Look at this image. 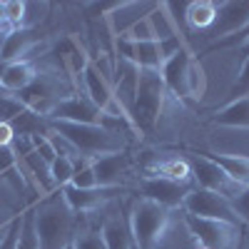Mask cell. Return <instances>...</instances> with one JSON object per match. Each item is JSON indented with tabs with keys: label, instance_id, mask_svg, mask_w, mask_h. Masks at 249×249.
<instances>
[{
	"label": "cell",
	"instance_id": "cell-43",
	"mask_svg": "<svg viewBox=\"0 0 249 249\" xmlns=\"http://www.w3.org/2000/svg\"><path fill=\"white\" fill-rule=\"evenodd\" d=\"M65 249H75V247H72V244H70V247H65Z\"/></svg>",
	"mask_w": 249,
	"mask_h": 249
},
{
	"label": "cell",
	"instance_id": "cell-32",
	"mask_svg": "<svg viewBox=\"0 0 249 249\" xmlns=\"http://www.w3.org/2000/svg\"><path fill=\"white\" fill-rule=\"evenodd\" d=\"M20 227H23V212H18V214L8 222V230H5L3 239H0V249H18Z\"/></svg>",
	"mask_w": 249,
	"mask_h": 249
},
{
	"label": "cell",
	"instance_id": "cell-27",
	"mask_svg": "<svg viewBox=\"0 0 249 249\" xmlns=\"http://www.w3.org/2000/svg\"><path fill=\"white\" fill-rule=\"evenodd\" d=\"M204 85H207V80H204V70L197 60H192V65L190 70H187V82H184V88H187V100H199L204 95Z\"/></svg>",
	"mask_w": 249,
	"mask_h": 249
},
{
	"label": "cell",
	"instance_id": "cell-38",
	"mask_svg": "<svg viewBox=\"0 0 249 249\" xmlns=\"http://www.w3.org/2000/svg\"><path fill=\"white\" fill-rule=\"evenodd\" d=\"M0 33H10L8 18H5V3H0Z\"/></svg>",
	"mask_w": 249,
	"mask_h": 249
},
{
	"label": "cell",
	"instance_id": "cell-28",
	"mask_svg": "<svg viewBox=\"0 0 249 249\" xmlns=\"http://www.w3.org/2000/svg\"><path fill=\"white\" fill-rule=\"evenodd\" d=\"M18 249H40L37 234H35V219H33V207L23 212V227H20Z\"/></svg>",
	"mask_w": 249,
	"mask_h": 249
},
{
	"label": "cell",
	"instance_id": "cell-41",
	"mask_svg": "<svg viewBox=\"0 0 249 249\" xmlns=\"http://www.w3.org/2000/svg\"><path fill=\"white\" fill-rule=\"evenodd\" d=\"M3 187H5V179H3V177H0V199H3V197H5V195H3Z\"/></svg>",
	"mask_w": 249,
	"mask_h": 249
},
{
	"label": "cell",
	"instance_id": "cell-37",
	"mask_svg": "<svg viewBox=\"0 0 249 249\" xmlns=\"http://www.w3.org/2000/svg\"><path fill=\"white\" fill-rule=\"evenodd\" d=\"M13 140H15V132L8 122H0V147H13Z\"/></svg>",
	"mask_w": 249,
	"mask_h": 249
},
{
	"label": "cell",
	"instance_id": "cell-16",
	"mask_svg": "<svg viewBox=\"0 0 249 249\" xmlns=\"http://www.w3.org/2000/svg\"><path fill=\"white\" fill-rule=\"evenodd\" d=\"M80 92L85 95L92 105L102 112L110 102L115 100V92H112V82L102 75L90 60V65L85 68V72H82V85H80Z\"/></svg>",
	"mask_w": 249,
	"mask_h": 249
},
{
	"label": "cell",
	"instance_id": "cell-3",
	"mask_svg": "<svg viewBox=\"0 0 249 249\" xmlns=\"http://www.w3.org/2000/svg\"><path fill=\"white\" fill-rule=\"evenodd\" d=\"M167 88H164V80L160 75V70H140L137 77V92H135V102L130 117L135 122V127L142 135H152L160 115L164 110V102H167Z\"/></svg>",
	"mask_w": 249,
	"mask_h": 249
},
{
	"label": "cell",
	"instance_id": "cell-45",
	"mask_svg": "<svg viewBox=\"0 0 249 249\" xmlns=\"http://www.w3.org/2000/svg\"><path fill=\"white\" fill-rule=\"evenodd\" d=\"M197 249H199V247H197Z\"/></svg>",
	"mask_w": 249,
	"mask_h": 249
},
{
	"label": "cell",
	"instance_id": "cell-36",
	"mask_svg": "<svg viewBox=\"0 0 249 249\" xmlns=\"http://www.w3.org/2000/svg\"><path fill=\"white\" fill-rule=\"evenodd\" d=\"M244 40H249V23H247V25H244L237 35H230V37L219 40V43H214L212 48H230V45H237V48H239V45L244 43Z\"/></svg>",
	"mask_w": 249,
	"mask_h": 249
},
{
	"label": "cell",
	"instance_id": "cell-13",
	"mask_svg": "<svg viewBox=\"0 0 249 249\" xmlns=\"http://www.w3.org/2000/svg\"><path fill=\"white\" fill-rule=\"evenodd\" d=\"M192 50L190 48H182L177 55H172L170 60H164V65L160 70L162 80H164V88H167L170 95H175L177 100H187V88H184V82H187V70H190L192 65Z\"/></svg>",
	"mask_w": 249,
	"mask_h": 249
},
{
	"label": "cell",
	"instance_id": "cell-11",
	"mask_svg": "<svg viewBox=\"0 0 249 249\" xmlns=\"http://www.w3.org/2000/svg\"><path fill=\"white\" fill-rule=\"evenodd\" d=\"M124 190L120 187H95V190H75V187H62L60 195L65 199V204L75 214H90L95 210H100L105 202L115 199L117 195H122Z\"/></svg>",
	"mask_w": 249,
	"mask_h": 249
},
{
	"label": "cell",
	"instance_id": "cell-44",
	"mask_svg": "<svg viewBox=\"0 0 249 249\" xmlns=\"http://www.w3.org/2000/svg\"><path fill=\"white\" fill-rule=\"evenodd\" d=\"M132 249H137V247H132Z\"/></svg>",
	"mask_w": 249,
	"mask_h": 249
},
{
	"label": "cell",
	"instance_id": "cell-20",
	"mask_svg": "<svg viewBox=\"0 0 249 249\" xmlns=\"http://www.w3.org/2000/svg\"><path fill=\"white\" fill-rule=\"evenodd\" d=\"M217 20V3L214 0H192L187 3L184 25L197 33H210Z\"/></svg>",
	"mask_w": 249,
	"mask_h": 249
},
{
	"label": "cell",
	"instance_id": "cell-2",
	"mask_svg": "<svg viewBox=\"0 0 249 249\" xmlns=\"http://www.w3.org/2000/svg\"><path fill=\"white\" fill-rule=\"evenodd\" d=\"M50 132L62 137L70 147L82 155V157H102V155H115L124 152L127 140H122L112 132H107L100 124H80V122H60V120H48Z\"/></svg>",
	"mask_w": 249,
	"mask_h": 249
},
{
	"label": "cell",
	"instance_id": "cell-35",
	"mask_svg": "<svg viewBox=\"0 0 249 249\" xmlns=\"http://www.w3.org/2000/svg\"><path fill=\"white\" fill-rule=\"evenodd\" d=\"M230 204H232V210L237 212V217L242 219V224H249V184L234 199H230Z\"/></svg>",
	"mask_w": 249,
	"mask_h": 249
},
{
	"label": "cell",
	"instance_id": "cell-9",
	"mask_svg": "<svg viewBox=\"0 0 249 249\" xmlns=\"http://www.w3.org/2000/svg\"><path fill=\"white\" fill-rule=\"evenodd\" d=\"M140 192L144 199L157 202L160 207H167V210H177V207L184 204L187 195L192 192V184H182L175 179H164V177H152L144 175L140 179Z\"/></svg>",
	"mask_w": 249,
	"mask_h": 249
},
{
	"label": "cell",
	"instance_id": "cell-25",
	"mask_svg": "<svg viewBox=\"0 0 249 249\" xmlns=\"http://www.w3.org/2000/svg\"><path fill=\"white\" fill-rule=\"evenodd\" d=\"M0 177H13L15 190L25 187V172H20V160L13 152V147H0Z\"/></svg>",
	"mask_w": 249,
	"mask_h": 249
},
{
	"label": "cell",
	"instance_id": "cell-4",
	"mask_svg": "<svg viewBox=\"0 0 249 249\" xmlns=\"http://www.w3.org/2000/svg\"><path fill=\"white\" fill-rule=\"evenodd\" d=\"M172 212L167 207H160L157 202L150 199H135L130 207V234H132V244L137 249H157L162 237L167 234V227H170Z\"/></svg>",
	"mask_w": 249,
	"mask_h": 249
},
{
	"label": "cell",
	"instance_id": "cell-40",
	"mask_svg": "<svg viewBox=\"0 0 249 249\" xmlns=\"http://www.w3.org/2000/svg\"><path fill=\"white\" fill-rule=\"evenodd\" d=\"M13 217H15V214H13ZM13 217H10V219H13ZM10 219H8V222H10ZM8 222L0 224V239H3V234H5V230H8Z\"/></svg>",
	"mask_w": 249,
	"mask_h": 249
},
{
	"label": "cell",
	"instance_id": "cell-7",
	"mask_svg": "<svg viewBox=\"0 0 249 249\" xmlns=\"http://www.w3.org/2000/svg\"><path fill=\"white\" fill-rule=\"evenodd\" d=\"M182 210H184V214H192L199 219H217V222L242 227V219L232 210L230 199L217 192H210V190H199V187H192V192L187 195Z\"/></svg>",
	"mask_w": 249,
	"mask_h": 249
},
{
	"label": "cell",
	"instance_id": "cell-23",
	"mask_svg": "<svg viewBox=\"0 0 249 249\" xmlns=\"http://www.w3.org/2000/svg\"><path fill=\"white\" fill-rule=\"evenodd\" d=\"M214 164L224 170V175L234 179L237 184H249V157L247 155H219V152H204Z\"/></svg>",
	"mask_w": 249,
	"mask_h": 249
},
{
	"label": "cell",
	"instance_id": "cell-31",
	"mask_svg": "<svg viewBox=\"0 0 249 249\" xmlns=\"http://www.w3.org/2000/svg\"><path fill=\"white\" fill-rule=\"evenodd\" d=\"M75 249H105V239H102L100 230H85V232H77L72 239Z\"/></svg>",
	"mask_w": 249,
	"mask_h": 249
},
{
	"label": "cell",
	"instance_id": "cell-42",
	"mask_svg": "<svg viewBox=\"0 0 249 249\" xmlns=\"http://www.w3.org/2000/svg\"><path fill=\"white\" fill-rule=\"evenodd\" d=\"M3 40H5V33H0V50H3Z\"/></svg>",
	"mask_w": 249,
	"mask_h": 249
},
{
	"label": "cell",
	"instance_id": "cell-14",
	"mask_svg": "<svg viewBox=\"0 0 249 249\" xmlns=\"http://www.w3.org/2000/svg\"><path fill=\"white\" fill-rule=\"evenodd\" d=\"M92 170L97 177V187H120V182L132 170V160L127 152L102 155L92 160Z\"/></svg>",
	"mask_w": 249,
	"mask_h": 249
},
{
	"label": "cell",
	"instance_id": "cell-39",
	"mask_svg": "<svg viewBox=\"0 0 249 249\" xmlns=\"http://www.w3.org/2000/svg\"><path fill=\"white\" fill-rule=\"evenodd\" d=\"M239 50L244 53V57H249V40H244V43L239 45Z\"/></svg>",
	"mask_w": 249,
	"mask_h": 249
},
{
	"label": "cell",
	"instance_id": "cell-5",
	"mask_svg": "<svg viewBox=\"0 0 249 249\" xmlns=\"http://www.w3.org/2000/svg\"><path fill=\"white\" fill-rule=\"evenodd\" d=\"M72 92L75 90L70 85V80L62 77L60 70H37L35 80L20 95H15V97H18V102L23 107H28L35 115L48 120V115L53 112V107L57 105V102L65 100Z\"/></svg>",
	"mask_w": 249,
	"mask_h": 249
},
{
	"label": "cell",
	"instance_id": "cell-12",
	"mask_svg": "<svg viewBox=\"0 0 249 249\" xmlns=\"http://www.w3.org/2000/svg\"><path fill=\"white\" fill-rule=\"evenodd\" d=\"M100 110L92 102L82 95V92H72L65 100H60L53 107V112L48 115V120H60V122H80V124H97L100 122Z\"/></svg>",
	"mask_w": 249,
	"mask_h": 249
},
{
	"label": "cell",
	"instance_id": "cell-33",
	"mask_svg": "<svg viewBox=\"0 0 249 249\" xmlns=\"http://www.w3.org/2000/svg\"><path fill=\"white\" fill-rule=\"evenodd\" d=\"M132 43H147V40H157L155 37V30H152V25H150V20L147 18H142V20H137V23L124 33Z\"/></svg>",
	"mask_w": 249,
	"mask_h": 249
},
{
	"label": "cell",
	"instance_id": "cell-34",
	"mask_svg": "<svg viewBox=\"0 0 249 249\" xmlns=\"http://www.w3.org/2000/svg\"><path fill=\"white\" fill-rule=\"evenodd\" d=\"M230 97L237 100V97H249V57H244V65L234 80V85L230 90Z\"/></svg>",
	"mask_w": 249,
	"mask_h": 249
},
{
	"label": "cell",
	"instance_id": "cell-21",
	"mask_svg": "<svg viewBox=\"0 0 249 249\" xmlns=\"http://www.w3.org/2000/svg\"><path fill=\"white\" fill-rule=\"evenodd\" d=\"M144 175L175 179V182H182V184H192V167H190V160H187V157H164V160H157L155 164H150Z\"/></svg>",
	"mask_w": 249,
	"mask_h": 249
},
{
	"label": "cell",
	"instance_id": "cell-8",
	"mask_svg": "<svg viewBox=\"0 0 249 249\" xmlns=\"http://www.w3.org/2000/svg\"><path fill=\"white\" fill-rule=\"evenodd\" d=\"M190 160V167H192V182L195 187H199V190H210V192H217L227 199H234L244 187L237 184L234 179H230L224 175V170L219 167V164H214L210 157H207L204 152L202 155H190L187 157Z\"/></svg>",
	"mask_w": 249,
	"mask_h": 249
},
{
	"label": "cell",
	"instance_id": "cell-18",
	"mask_svg": "<svg viewBox=\"0 0 249 249\" xmlns=\"http://www.w3.org/2000/svg\"><path fill=\"white\" fill-rule=\"evenodd\" d=\"M155 8H157V3H120L105 20H107L112 35H124L137 20L147 18Z\"/></svg>",
	"mask_w": 249,
	"mask_h": 249
},
{
	"label": "cell",
	"instance_id": "cell-17",
	"mask_svg": "<svg viewBox=\"0 0 249 249\" xmlns=\"http://www.w3.org/2000/svg\"><path fill=\"white\" fill-rule=\"evenodd\" d=\"M40 43L33 35V28H18L5 33L3 50H0V62H15V60H30V53Z\"/></svg>",
	"mask_w": 249,
	"mask_h": 249
},
{
	"label": "cell",
	"instance_id": "cell-24",
	"mask_svg": "<svg viewBox=\"0 0 249 249\" xmlns=\"http://www.w3.org/2000/svg\"><path fill=\"white\" fill-rule=\"evenodd\" d=\"M132 62L140 70H162V55H160V43L147 40V43H132Z\"/></svg>",
	"mask_w": 249,
	"mask_h": 249
},
{
	"label": "cell",
	"instance_id": "cell-26",
	"mask_svg": "<svg viewBox=\"0 0 249 249\" xmlns=\"http://www.w3.org/2000/svg\"><path fill=\"white\" fill-rule=\"evenodd\" d=\"M75 175V157L70 155H57L55 162L50 164V179L55 184V190H62V187H68L70 179Z\"/></svg>",
	"mask_w": 249,
	"mask_h": 249
},
{
	"label": "cell",
	"instance_id": "cell-29",
	"mask_svg": "<svg viewBox=\"0 0 249 249\" xmlns=\"http://www.w3.org/2000/svg\"><path fill=\"white\" fill-rule=\"evenodd\" d=\"M5 18H8V28L18 30L28 25V3L23 0H8L5 3Z\"/></svg>",
	"mask_w": 249,
	"mask_h": 249
},
{
	"label": "cell",
	"instance_id": "cell-19",
	"mask_svg": "<svg viewBox=\"0 0 249 249\" xmlns=\"http://www.w3.org/2000/svg\"><path fill=\"white\" fill-rule=\"evenodd\" d=\"M102 239H105V249H132V234H130V224L120 212L110 214L100 227Z\"/></svg>",
	"mask_w": 249,
	"mask_h": 249
},
{
	"label": "cell",
	"instance_id": "cell-15",
	"mask_svg": "<svg viewBox=\"0 0 249 249\" xmlns=\"http://www.w3.org/2000/svg\"><path fill=\"white\" fill-rule=\"evenodd\" d=\"M37 75V62L33 60H15V62H5L0 68V92L3 95H20Z\"/></svg>",
	"mask_w": 249,
	"mask_h": 249
},
{
	"label": "cell",
	"instance_id": "cell-22",
	"mask_svg": "<svg viewBox=\"0 0 249 249\" xmlns=\"http://www.w3.org/2000/svg\"><path fill=\"white\" fill-rule=\"evenodd\" d=\"M212 122L224 124V127H249V97L230 100L212 115Z\"/></svg>",
	"mask_w": 249,
	"mask_h": 249
},
{
	"label": "cell",
	"instance_id": "cell-1",
	"mask_svg": "<svg viewBox=\"0 0 249 249\" xmlns=\"http://www.w3.org/2000/svg\"><path fill=\"white\" fill-rule=\"evenodd\" d=\"M33 219L40 249H65L72 244L75 234L80 232L77 214L65 204L60 190L45 195L43 202L33 207Z\"/></svg>",
	"mask_w": 249,
	"mask_h": 249
},
{
	"label": "cell",
	"instance_id": "cell-6",
	"mask_svg": "<svg viewBox=\"0 0 249 249\" xmlns=\"http://www.w3.org/2000/svg\"><path fill=\"white\" fill-rule=\"evenodd\" d=\"M184 222L199 249H237L239 247L242 227L217 222V219H199L192 214H184Z\"/></svg>",
	"mask_w": 249,
	"mask_h": 249
},
{
	"label": "cell",
	"instance_id": "cell-10",
	"mask_svg": "<svg viewBox=\"0 0 249 249\" xmlns=\"http://www.w3.org/2000/svg\"><path fill=\"white\" fill-rule=\"evenodd\" d=\"M247 23H249V0H224V3H217V20L207 35L212 37L214 45L224 37L237 35Z\"/></svg>",
	"mask_w": 249,
	"mask_h": 249
},
{
	"label": "cell",
	"instance_id": "cell-30",
	"mask_svg": "<svg viewBox=\"0 0 249 249\" xmlns=\"http://www.w3.org/2000/svg\"><path fill=\"white\" fill-rule=\"evenodd\" d=\"M30 144H33V150L40 155V160H43L45 164H53L55 157H57V150H55V142L48 135H30Z\"/></svg>",
	"mask_w": 249,
	"mask_h": 249
}]
</instances>
